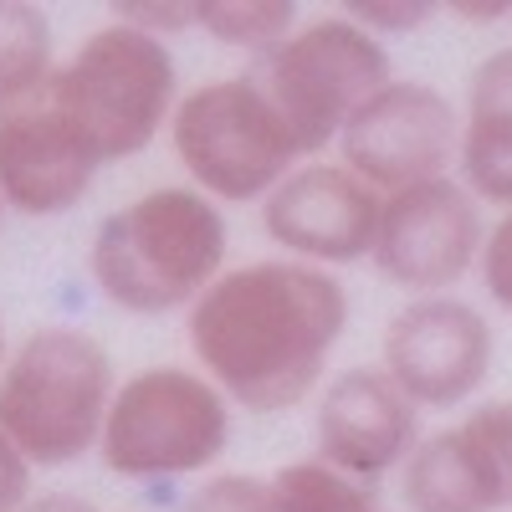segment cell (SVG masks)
I'll list each match as a JSON object with an SVG mask.
<instances>
[{
	"instance_id": "cell-22",
	"label": "cell",
	"mask_w": 512,
	"mask_h": 512,
	"mask_svg": "<svg viewBox=\"0 0 512 512\" xmlns=\"http://www.w3.org/2000/svg\"><path fill=\"white\" fill-rule=\"evenodd\" d=\"M477 267H482L487 297H492L502 313H512V210H502L497 226H487V241H482Z\"/></svg>"
},
{
	"instance_id": "cell-17",
	"label": "cell",
	"mask_w": 512,
	"mask_h": 512,
	"mask_svg": "<svg viewBox=\"0 0 512 512\" xmlns=\"http://www.w3.org/2000/svg\"><path fill=\"white\" fill-rule=\"evenodd\" d=\"M195 26L231 52L267 57L297 26L292 0H195Z\"/></svg>"
},
{
	"instance_id": "cell-3",
	"label": "cell",
	"mask_w": 512,
	"mask_h": 512,
	"mask_svg": "<svg viewBox=\"0 0 512 512\" xmlns=\"http://www.w3.org/2000/svg\"><path fill=\"white\" fill-rule=\"evenodd\" d=\"M113 354L88 328H36L0 364V431L36 466H72L98 451L113 400Z\"/></svg>"
},
{
	"instance_id": "cell-9",
	"label": "cell",
	"mask_w": 512,
	"mask_h": 512,
	"mask_svg": "<svg viewBox=\"0 0 512 512\" xmlns=\"http://www.w3.org/2000/svg\"><path fill=\"white\" fill-rule=\"evenodd\" d=\"M482 241H487L482 205L466 195L461 180L441 175L379 200L369 262L379 267L384 282L415 297H446L477 267Z\"/></svg>"
},
{
	"instance_id": "cell-28",
	"label": "cell",
	"mask_w": 512,
	"mask_h": 512,
	"mask_svg": "<svg viewBox=\"0 0 512 512\" xmlns=\"http://www.w3.org/2000/svg\"><path fill=\"white\" fill-rule=\"evenodd\" d=\"M0 221H6V200H0Z\"/></svg>"
},
{
	"instance_id": "cell-26",
	"label": "cell",
	"mask_w": 512,
	"mask_h": 512,
	"mask_svg": "<svg viewBox=\"0 0 512 512\" xmlns=\"http://www.w3.org/2000/svg\"><path fill=\"white\" fill-rule=\"evenodd\" d=\"M441 11H451V16H461V21H482V26H492V21H502L512 6H497V0H492V6H441Z\"/></svg>"
},
{
	"instance_id": "cell-10",
	"label": "cell",
	"mask_w": 512,
	"mask_h": 512,
	"mask_svg": "<svg viewBox=\"0 0 512 512\" xmlns=\"http://www.w3.org/2000/svg\"><path fill=\"white\" fill-rule=\"evenodd\" d=\"M379 369L415 410L466 405L492 374V323L461 297H415L384 328Z\"/></svg>"
},
{
	"instance_id": "cell-21",
	"label": "cell",
	"mask_w": 512,
	"mask_h": 512,
	"mask_svg": "<svg viewBox=\"0 0 512 512\" xmlns=\"http://www.w3.org/2000/svg\"><path fill=\"white\" fill-rule=\"evenodd\" d=\"M441 6H425V0H349L344 6V16L359 26V31H369V36H390V31H415V26H425Z\"/></svg>"
},
{
	"instance_id": "cell-11",
	"label": "cell",
	"mask_w": 512,
	"mask_h": 512,
	"mask_svg": "<svg viewBox=\"0 0 512 512\" xmlns=\"http://www.w3.org/2000/svg\"><path fill=\"white\" fill-rule=\"evenodd\" d=\"M379 200L359 175H349L338 159H303L277 180L262 200V231L287 262L308 267H349L364 262L379 226Z\"/></svg>"
},
{
	"instance_id": "cell-6",
	"label": "cell",
	"mask_w": 512,
	"mask_h": 512,
	"mask_svg": "<svg viewBox=\"0 0 512 512\" xmlns=\"http://www.w3.org/2000/svg\"><path fill=\"white\" fill-rule=\"evenodd\" d=\"M169 144L190 175V190L216 205H262L287 169L303 164L287 123L277 118L251 72L185 88L169 113Z\"/></svg>"
},
{
	"instance_id": "cell-19",
	"label": "cell",
	"mask_w": 512,
	"mask_h": 512,
	"mask_svg": "<svg viewBox=\"0 0 512 512\" xmlns=\"http://www.w3.org/2000/svg\"><path fill=\"white\" fill-rule=\"evenodd\" d=\"M185 512H277V507H272L267 477L216 472V477H205V482L185 497Z\"/></svg>"
},
{
	"instance_id": "cell-2",
	"label": "cell",
	"mask_w": 512,
	"mask_h": 512,
	"mask_svg": "<svg viewBox=\"0 0 512 512\" xmlns=\"http://www.w3.org/2000/svg\"><path fill=\"white\" fill-rule=\"evenodd\" d=\"M231 231L216 200L190 185H154L98 221L88 272L113 308L134 318L190 313L195 297L226 272Z\"/></svg>"
},
{
	"instance_id": "cell-27",
	"label": "cell",
	"mask_w": 512,
	"mask_h": 512,
	"mask_svg": "<svg viewBox=\"0 0 512 512\" xmlns=\"http://www.w3.org/2000/svg\"><path fill=\"white\" fill-rule=\"evenodd\" d=\"M6 354H11L6 349V318H0V364H6Z\"/></svg>"
},
{
	"instance_id": "cell-18",
	"label": "cell",
	"mask_w": 512,
	"mask_h": 512,
	"mask_svg": "<svg viewBox=\"0 0 512 512\" xmlns=\"http://www.w3.org/2000/svg\"><path fill=\"white\" fill-rule=\"evenodd\" d=\"M272 507L277 512H384L369 482H354L344 472H333L328 461H287L277 477H267Z\"/></svg>"
},
{
	"instance_id": "cell-13",
	"label": "cell",
	"mask_w": 512,
	"mask_h": 512,
	"mask_svg": "<svg viewBox=\"0 0 512 512\" xmlns=\"http://www.w3.org/2000/svg\"><path fill=\"white\" fill-rule=\"evenodd\" d=\"M313 441H318V461L374 487V477H384L415 451L420 410L384 379V369L359 364L323 384Z\"/></svg>"
},
{
	"instance_id": "cell-5",
	"label": "cell",
	"mask_w": 512,
	"mask_h": 512,
	"mask_svg": "<svg viewBox=\"0 0 512 512\" xmlns=\"http://www.w3.org/2000/svg\"><path fill=\"white\" fill-rule=\"evenodd\" d=\"M231 446V400L200 369L154 364L118 379L103 415L98 461L123 482L210 472Z\"/></svg>"
},
{
	"instance_id": "cell-4",
	"label": "cell",
	"mask_w": 512,
	"mask_h": 512,
	"mask_svg": "<svg viewBox=\"0 0 512 512\" xmlns=\"http://www.w3.org/2000/svg\"><path fill=\"white\" fill-rule=\"evenodd\" d=\"M180 93L175 52L123 21L88 31L72 62L52 72V103L98 169L144 154L169 128Z\"/></svg>"
},
{
	"instance_id": "cell-12",
	"label": "cell",
	"mask_w": 512,
	"mask_h": 512,
	"mask_svg": "<svg viewBox=\"0 0 512 512\" xmlns=\"http://www.w3.org/2000/svg\"><path fill=\"white\" fill-rule=\"evenodd\" d=\"M98 180L93 154L72 139L52 103V77L41 88L0 103V200L6 210L52 221L88 200Z\"/></svg>"
},
{
	"instance_id": "cell-15",
	"label": "cell",
	"mask_w": 512,
	"mask_h": 512,
	"mask_svg": "<svg viewBox=\"0 0 512 512\" xmlns=\"http://www.w3.org/2000/svg\"><path fill=\"white\" fill-rule=\"evenodd\" d=\"M400 502L410 512H507L492 461L461 420L415 441L400 461Z\"/></svg>"
},
{
	"instance_id": "cell-1",
	"label": "cell",
	"mask_w": 512,
	"mask_h": 512,
	"mask_svg": "<svg viewBox=\"0 0 512 512\" xmlns=\"http://www.w3.org/2000/svg\"><path fill=\"white\" fill-rule=\"evenodd\" d=\"M344 328L349 287L333 272L287 256L226 267L185 313L200 374L231 400V410L251 415L303 405Z\"/></svg>"
},
{
	"instance_id": "cell-20",
	"label": "cell",
	"mask_w": 512,
	"mask_h": 512,
	"mask_svg": "<svg viewBox=\"0 0 512 512\" xmlns=\"http://www.w3.org/2000/svg\"><path fill=\"white\" fill-rule=\"evenodd\" d=\"M461 425H466V436L487 451L492 472L502 482V502L512 512V400H487V405H477L472 415H466Z\"/></svg>"
},
{
	"instance_id": "cell-24",
	"label": "cell",
	"mask_w": 512,
	"mask_h": 512,
	"mask_svg": "<svg viewBox=\"0 0 512 512\" xmlns=\"http://www.w3.org/2000/svg\"><path fill=\"white\" fill-rule=\"evenodd\" d=\"M26 497H31V461L0 431V512H16Z\"/></svg>"
},
{
	"instance_id": "cell-25",
	"label": "cell",
	"mask_w": 512,
	"mask_h": 512,
	"mask_svg": "<svg viewBox=\"0 0 512 512\" xmlns=\"http://www.w3.org/2000/svg\"><path fill=\"white\" fill-rule=\"evenodd\" d=\"M16 512H103L98 502L77 497V492H31Z\"/></svg>"
},
{
	"instance_id": "cell-23",
	"label": "cell",
	"mask_w": 512,
	"mask_h": 512,
	"mask_svg": "<svg viewBox=\"0 0 512 512\" xmlns=\"http://www.w3.org/2000/svg\"><path fill=\"white\" fill-rule=\"evenodd\" d=\"M113 21L134 26V31H149V36H175V31H190L195 26V0H180V6H149V0H118L113 6Z\"/></svg>"
},
{
	"instance_id": "cell-7",
	"label": "cell",
	"mask_w": 512,
	"mask_h": 512,
	"mask_svg": "<svg viewBox=\"0 0 512 512\" xmlns=\"http://www.w3.org/2000/svg\"><path fill=\"white\" fill-rule=\"evenodd\" d=\"M251 77L287 123L297 154L318 159L328 144H338L344 123L395 77V67L384 41L359 31L349 16H318L297 21L292 36L267 52Z\"/></svg>"
},
{
	"instance_id": "cell-8",
	"label": "cell",
	"mask_w": 512,
	"mask_h": 512,
	"mask_svg": "<svg viewBox=\"0 0 512 512\" xmlns=\"http://www.w3.org/2000/svg\"><path fill=\"white\" fill-rule=\"evenodd\" d=\"M456 139H461V113L451 108L446 93L415 77H390L344 123L338 164L359 175L374 195H395L451 175Z\"/></svg>"
},
{
	"instance_id": "cell-16",
	"label": "cell",
	"mask_w": 512,
	"mask_h": 512,
	"mask_svg": "<svg viewBox=\"0 0 512 512\" xmlns=\"http://www.w3.org/2000/svg\"><path fill=\"white\" fill-rule=\"evenodd\" d=\"M57 72V36L41 6L0 0V103L41 88Z\"/></svg>"
},
{
	"instance_id": "cell-14",
	"label": "cell",
	"mask_w": 512,
	"mask_h": 512,
	"mask_svg": "<svg viewBox=\"0 0 512 512\" xmlns=\"http://www.w3.org/2000/svg\"><path fill=\"white\" fill-rule=\"evenodd\" d=\"M461 185L477 205L512 210V47L472 67L456 139Z\"/></svg>"
}]
</instances>
